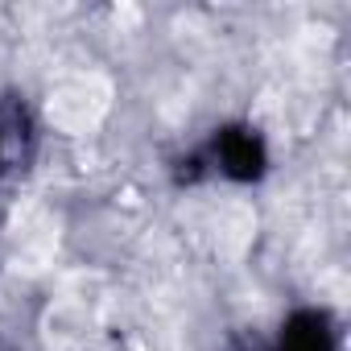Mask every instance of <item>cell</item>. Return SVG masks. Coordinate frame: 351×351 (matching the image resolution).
<instances>
[{
    "label": "cell",
    "mask_w": 351,
    "mask_h": 351,
    "mask_svg": "<svg viewBox=\"0 0 351 351\" xmlns=\"http://www.w3.org/2000/svg\"><path fill=\"white\" fill-rule=\"evenodd\" d=\"M108 108H112V83L104 75H75V79H62L50 91L46 120L66 136H83V132L99 128Z\"/></svg>",
    "instance_id": "6da1fadb"
}]
</instances>
